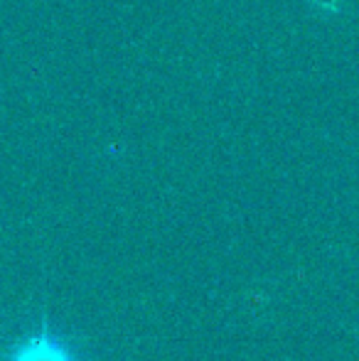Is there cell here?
<instances>
[{
  "label": "cell",
  "instance_id": "cell-1",
  "mask_svg": "<svg viewBox=\"0 0 359 361\" xmlns=\"http://www.w3.org/2000/svg\"><path fill=\"white\" fill-rule=\"evenodd\" d=\"M0 361H72V359L59 347H54L52 342L35 337V339H30V342H25L23 347L13 349L8 357Z\"/></svg>",
  "mask_w": 359,
  "mask_h": 361
}]
</instances>
